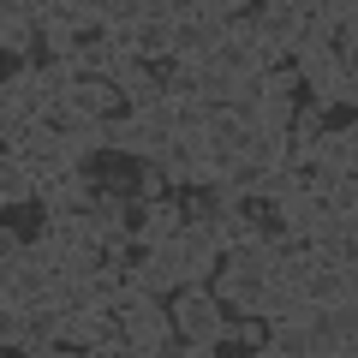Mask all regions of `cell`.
Masks as SVG:
<instances>
[{
  "mask_svg": "<svg viewBox=\"0 0 358 358\" xmlns=\"http://www.w3.org/2000/svg\"><path fill=\"white\" fill-rule=\"evenodd\" d=\"M167 317H173V334L185 341V358H209V352H221L227 310H221V299L209 293V287H179Z\"/></svg>",
  "mask_w": 358,
  "mask_h": 358,
  "instance_id": "6da1fadb",
  "label": "cell"
},
{
  "mask_svg": "<svg viewBox=\"0 0 358 358\" xmlns=\"http://www.w3.org/2000/svg\"><path fill=\"white\" fill-rule=\"evenodd\" d=\"M120 329H126V346L138 358H155L167 341H173V317H167L162 299H150V293H138L126 310H120Z\"/></svg>",
  "mask_w": 358,
  "mask_h": 358,
  "instance_id": "7a4b0ae2",
  "label": "cell"
},
{
  "mask_svg": "<svg viewBox=\"0 0 358 358\" xmlns=\"http://www.w3.org/2000/svg\"><path fill=\"white\" fill-rule=\"evenodd\" d=\"M90 197H96V173H78V167H66V173L36 185V203L48 221H78L90 209Z\"/></svg>",
  "mask_w": 358,
  "mask_h": 358,
  "instance_id": "3957f363",
  "label": "cell"
},
{
  "mask_svg": "<svg viewBox=\"0 0 358 358\" xmlns=\"http://www.w3.org/2000/svg\"><path fill=\"white\" fill-rule=\"evenodd\" d=\"M0 96H6V114H18L30 126V120H42L54 108V96H48V84H42V72L30 60H13V72L0 78Z\"/></svg>",
  "mask_w": 358,
  "mask_h": 358,
  "instance_id": "277c9868",
  "label": "cell"
},
{
  "mask_svg": "<svg viewBox=\"0 0 358 358\" xmlns=\"http://www.w3.org/2000/svg\"><path fill=\"white\" fill-rule=\"evenodd\" d=\"M13 155H18V162L30 167V173H36V185H42V179H54V173H66V167H72V162H66V143H60V131H54L48 120H30Z\"/></svg>",
  "mask_w": 358,
  "mask_h": 358,
  "instance_id": "5b68a950",
  "label": "cell"
},
{
  "mask_svg": "<svg viewBox=\"0 0 358 358\" xmlns=\"http://www.w3.org/2000/svg\"><path fill=\"white\" fill-rule=\"evenodd\" d=\"M173 251H179V268H185V287H209V275L221 268V251H215L203 221H185L173 233Z\"/></svg>",
  "mask_w": 358,
  "mask_h": 358,
  "instance_id": "8992f818",
  "label": "cell"
},
{
  "mask_svg": "<svg viewBox=\"0 0 358 358\" xmlns=\"http://www.w3.org/2000/svg\"><path fill=\"white\" fill-rule=\"evenodd\" d=\"M209 293L221 299V310L257 317V305H263V275H257V268H233V263H221L215 275H209Z\"/></svg>",
  "mask_w": 358,
  "mask_h": 358,
  "instance_id": "52a82bcc",
  "label": "cell"
},
{
  "mask_svg": "<svg viewBox=\"0 0 358 358\" xmlns=\"http://www.w3.org/2000/svg\"><path fill=\"white\" fill-rule=\"evenodd\" d=\"M78 221H84V233H90V239H102V233H120V227H131V221H138V197L96 185V197H90V209H84Z\"/></svg>",
  "mask_w": 358,
  "mask_h": 358,
  "instance_id": "ba28073f",
  "label": "cell"
},
{
  "mask_svg": "<svg viewBox=\"0 0 358 358\" xmlns=\"http://www.w3.org/2000/svg\"><path fill=\"white\" fill-rule=\"evenodd\" d=\"M341 66H358V60H341V54H329V48H299L293 54V72H299V90H310V102H329V90H334V78H341Z\"/></svg>",
  "mask_w": 358,
  "mask_h": 358,
  "instance_id": "9c48e42d",
  "label": "cell"
},
{
  "mask_svg": "<svg viewBox=\"0 0 358 358\" xmlns=\"http://www.w3.org/2000/svg\"><path fill=\"white\" fill-rule=\"evenodd\" d=\"M329 215H334L329 197L310 192V185H305V192H293L287 203H275V221H281V233H293V239H310V233H317Z\"/></svg>",
  "mask_w": 358,
  "mask_h": 358,
  "instance_id": "30bf717a",
  "label": "cell"
},
{
  "mask_svg": "<svg viewBox=\"0 0 358 358\" xmlns=\"http://www.w3.org/2000/svg\"><path fill=\"white\" fill-rule=\"evenodd\" d=\"M18 352H30V358H54V352H66L60 346V310L54 305H24V334H18Z\"/></svg>",
  "mask_w": 358,
  "mask_h": 358,
  "instance_id": "8fae6325",
  "label": "cell"
},
{
  "mask_svg": "<svg viewBox=\"0 0 358 358\" xmlns=\"http://www.w3.org/2000/svg\"><path fill=\"white\" fill-rule=\"evenodd\" d=\"M131 299H138V287H131V275H126V268H114V263H102V268L84 281V305L108 310V317H120Z\"/></svg>",
  "mask_w": 358,
  "mask_h": 358,
  "instance_id": "7c38bea8",
  "label": "cell"
},
{
  "mask_svg": "<svg viewBox=\"0 0 358 358\" xmlns=\"http://www.w3.org/2000/svg\"><path fill=\"white\" fill-rule=\"evenodd\" d=\"M179 227H185V203H179L173 192H167V197H150V203H138V221H131V233H138L143 245L173 239Z\"/></svg>",
  "mask_w": 358,
  "mask_h": 358,
  "instance_id": "4fadbf2b",
  "label": "cell"
},
{
  "mask_svg": "<svg viewBox=\"0 0 358 358\" xmlns=\"http://www.w3.org/2000/svg\"><path fill=\"white\" fill-rule=\"evenodd\" d=\"M60 102L72 108V114H84V120H108V114H120V108H126V102H120V90L108 84V78H78Z\"/></svg>",
  "mask_w": 358,
  "mask_h": 358,
  "instance_id": "5bb4252c",
  "label": "cell"
},
{
  "mask_svg": "<svg viewBox=\"0 0 358 358\" xmlns=\"http://www.w3.org/2000/svg\"><path fill=\"white\" fill-rule=\"evenodd\" d=\"M352 155H358V131L352 126H329L317 138V167H329V173H352Z\"/></svg>",
  "mask_w": 358,
  "mask_h": 358,
  "instance_id": "9a60e30c",
  "label": "cell"
},
{
  "mask_svg": "<svg viewBox=\"0 0 358 358\" xmlns=\"http://www.w3.org/2000/svg\"><path fill=\"white\" fill-rule=\"evenodd\" d=\"M0 203H6V209L36 203V173H30L18 155H0Z\"/></svg>",
  "mask_w": 358,
  "mask_h": 358,
  "instance_id": "2e32d148",
  "label": "cell"
},
{
  "mask_svg": "<svg viewBox=\"0 0 358 358\" xmlns=\"http://www.w3.org/2000/svg\"><path fill=\"white\" fill-rule=\"evenodd\" d=\"M245 131H251V126H239L227 108H215L209 126H203V150H209V155H239V150H245Z\"/></svg>",
  "mask_w": 358,
  "mask_h": 358,
  "instance_id": "e0dca14e",
  "label": "cell"
},
{
  "mask_svg": "<svg viewBox=\"0 0 358 358\" xmlns=\"http://www.w3.org/2000/svg\"><path fill=\"white\" fill-rule=\"evenodd\" d=\"M239 155H251L257 167H281L287 162V131H275V126H251L245 131V150Z\"/></svg>",
  "mask_w": 358,
  "mask_h": 358,
  "instance_id": "ac0fdd59",
  "label": "cell"
},
{
  "mask_svg": "<svg viewBox=\"0 0 358 358\" xmlns=\"http://www.w3.org/2000/svg\"><path fill=\"white\" fill-rule=\"evenodd\" d=\"M36 36H42L36 18H0V48L13 54V60H30L36 54Z\"/></svg>",
  "mask_w": 358,
  "mask_h": 358,
  "instance_id": "d6986e66",
  "label": "cell"
},
{
  "mask_svg": "<svg viewBox=\"0 0 358 358\" xmlns=\"http://www.w3.org/2000/svg\"><path fill=\"white\" fill-rule=\"evenodd\" d=\"M233 84H239V78H233L227 66H215V60L197 66V96H203L209 108H227V102H233Z\"/></svg>",
  "mask_w": 358,
  "mask_h": 358,
  "instance_id": "ffe728a7",
  "label": "cell"
},
{
  "mask_svg": "<svg viewBox=\"0 0 358 358\" xmlns=\"http://www.w3.org/2000/svg\"><path fill=\"white\" fill-rule=\"evenodd\" d=\"M120 102H126V114H150V108H162V102H167V96H162V78H155V66L138 78V84L120 90Z\"/></svg>",
  "mask_w": 358,
  "mask_h": 358,
  "instance_id": "44dd1931",
  "label": "cell"
},
{
  "mask_svg": "<svg viewBox=\"0 0 358 358\" xmlns=\"http://www.w3.org/2000/svg\"><path fill=\"white\" fill-rule=\"evenodd\" d=\"M155 78H162V96H167V102H185V96H197V66H179V60H167Z\"/></svg>",
  "mask_w": 358,
  "mask_h": 358,
  "instance_id": "7402d4cb",
  "label": "cell"
},
{
  "mask_svg": "<svg viewBox=\"0 0 358 358\" xmlns=\"http://www.w3.org/2000/svg\"><path fill=\"white\" fill-rule=\"evenodd\" d=\"M143 72H150V60H143L138 48H120L114 60H108V72H102V78H108V84H114V90H126V84H138Z\"/></svg>",
  "mask_w": 358,
  "mask_h": 358,
  "instance_id": "603a6c76",
  "label": "cell"
},
{
  "mask_svg": "<svg viewBox=\"0 0 358 358\" xmlns=\"http://www.w3.org/2000/svg\"><path fill=\"white\" fill-rule=\"evenodd\" d=\"M167 36H173V24H162V18H138V54H143V60H167Z\"/></svg>",
  "mask_w": 358,
  "mask_h": 358,
  "instance_id": "cb8c5ba5",
  "label": "cell"
},
{
  "mask_svg": "<svg viewBox=\"0 0 358 358\" xmlns=\"http://www.w3.org/2000/svg\"><path fill=\"white\" fill-rule=\"evenodd\" d=\"M131 197L138 203H150V197H167V179L155 162H131Z\"/></svg>",
  "mask_w": 358,
  "mask_h": 358,
  "instance_id": "d4e9b609",
  "label": "cell"
},
{
  "mask_svg": "<svg viewBox=\"0 0 358 358\" xmlns=\"http://www.w3.org/2000/svg\"><path fill=\"white\" fill-rule=\"evenodd\" d=\"M317 13L329 18V24H352V18H358V0H322Z\"/></svg>",
  "mask_w": 358,
  "mask_h": 358,
  "instance_id": "484cf974",
  "label": "cell"
},
{
  "mask_svg": "<svg viewBox=\"0 0 358 358\" xmlns=\"http://www.w3.org/2000/svg\"><path fill=\"white\" fill-rule=\"evenodd\" d=\"M18 245H24V233L0 221V263H13V257H18Z\"/></svg>",
  "mask_w": 358,
  "mask_h": 358,
  "instance_id": "4316f807",
  "label": "cell"
},
{
  "mask_svg": "<svg viewBox=\"0 0 358 358\" xmlns=\"http://www.w3.org/2000/svg\"><path fill=\"white\" fill-rule=\"evenodd\" d=\"M0 18H30V6L24 0H0Z\"/></svg>",
  "mask_w": 358,
  "mask_h": 358,
  "instance_id": "83f0119b",
  "label": "cell"
},
{
  "mask_svg": "<svg viewBox=\"0 0 358 358\" xmlns=\"http://www.w3.org/2000/svg\"><path fill=\"white\" fill-rule=\"evenodd\" d=\"M251 6H299V0H251Z\"/></svg>",
  "mask_w": 358,
  "mask_h": 358,
  "instance_id": "f1b7e54d",
  "label": "cell"
},
{
  "mask_svg": "<svg viewBox=\"0 0 358 358\" xmlns=\"http://www.w3.org/2000/svg\"><path fill=\"white\" fill-rule=\"evenodd\" d=\"M299 6H305V13H317V6H322V0H299Z\"/></svg>",
  "mask_w": 358,
  "mask_h": 358,
  "instance_id": "f546056e",
  "label": "cell"
},
{
  "mask_svg": "<svg viewBox=\"0 0 358 358\" xmlns=\"http://www.w3.org/2000/svg\"><path fill=\"white\" fill-rule=\"evenodd\" d=\"M0 120H6V96H0Z\"/></svg>",
  "mask_w": 358,
  "mask_h": 358,
  "instance_id": "4dcf8cb0",
  "label": "cell"
}]
</instances>
